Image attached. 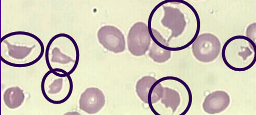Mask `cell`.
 I'll return each instance as SVG.
<instances>
[{
  "mask_svg": "<svg viewBox=\"0 0 256 115\" xmlns=\"http://www.w3.org/2000/svg\"><path fill=\"white\" fill-rule=\"evenodd\" d=\"M220 49V40L217 36L210 33L198 36L192 44V51L195 58L205 63L216 60Z\"/></svg>",
  "mask_w": 256,
  "mask_h": 115,
  "instance_id": "obj_1",
  "label": "cell"
},
{
  "mask_svg": "<svg viewBox=\"0 0 256 115\" xmlns=\"http://www.w3.org/2000/svg\"><path fill=\"white\" fill-rule=\"evenodd\" d=\"M152 37L148 26L144 23L138 22L130 28L128 36V45L129 51L136 56L144 55L149 49Z\"/></svg>",
  "mask_w": 256,
  "mask_h": 115,
  "instance_id": "obj_2",
  "label": "cell"
},
{
  "mask_svg": "<svg viewBox=\"0 0 256 115\" xmlns=\"http://www.w3.org/2000/svg\"><path fill=\"white\" fill-rule=\"evenodd\" d=\"M98 37L100 44L110 51L119 53L126 50L124 36L121 31L114 26H102L98 31Z\"/></svg>",
  "mask_w": 256,
  "mask_h": 115,
  "instance_id": "obj_3",
  "label": "cell"
},
{
  "mask_svg": "<svg viewBox=\"0 0 256 115\" xmlns=\"http://www.w3.org/2000/svg\"><path fill=\"white\" fill-rule=\"evenodd\" d=\"M164 16L161 22L163 26L172 31V35L168 41L172 38L182 35L186 26L184 14L176 8L163 6Z\"/></svg>",
  "mask_w": 256,
  "mask_h": 115,
  "instance_id": "obj_4",
  "label": "cell"
},
{
  "mask_svg": "<svg viewBox=\"0 0 256 115\" xmlns=\"http://www.w3.org/2000/svg\"><path fill=\"white\" fill-rule=\"evenodd\" d=\"M106 104V99L102 91L96 88L87 89L80 100V108L82 111L94 114L100 112Z\"/></svg>",
  "mask_w": 256,
  "mask_h": 115,
  "instance_id": "obj_5",
  "label": "cell"
},
{
  "mask_svg": "<svg viewBox=\"0 0 256 115\" xmlns=\"http://www.w3.org/2000/svg\"><path fill=\"white\" fill-rule=\"evenodd\" d=\"M230 103V98L226 92L216 91L206 97L203 103V109L208 114H218L227 109Z\"/></svg>",
  "mask_w": 256,
  "mask_h": 115,
  "instance_id": "obj_6",
  "label": "cell"
},
{
  "mask_svg": "<svg viewBox=\"0 0 256 115\" xmlns=\"http://www.w3.org/2000/svg\"><path fill=\"white\" fill-rule=\"evenodd\" d=\"M25 96L19 87H12L6 90L4 94V102L8 108L15 109L20 107L24 102Z\"/></svg>",
  "mask_w": 256,
  "mask_h": 115,
  "instance_id": "obj_7",
  "label": "cell"
},
{
  "mask_svg": "<svg viewBox=\"0 0 256 115\" xmlns=\"http://www.w3.org/2000/svg\"><path fill=\"white\" fill-rule=\"evenodd\" d=\"M156 81L157 80L154 77L145 76L138 82L136 86V92L144 103L148 104V97L150 89Z\"/></svg>",
  "mask_w": 256,
  "mask_h": 115,
  "instance_id": "obj_8",
  "label": "cell"
},
{
  "mask_svg": "<svg viewBox=\"0 0 256 115\" xmlns=\"http://www.w3.org/2000/svg\"><path fill=\"white\" fill-rule=\"evenodd\" d=\"M172 51H174V48L167 49L161 47L153 41L152 46L150 49L148 56L155 62L164 63L171 58Z\"/></svg>",
  "mask_w": 256,
  "mask_h": 115,
  "instance_id": "obj_9",
  "label": "cell"
},
{
  "mask_svg": "<svg viewBox=\"0 0 256 115\" xmlns=\"http://www.w3.org/2000/svg\"><path fill=\"white\" fill-rule=\"evenodd\" d=\"M49 73L52 77L51 80L52 82L50 85L42 83L41 88H41L42 93L44 96L46 95L48 93L52 95L59 94L64 89L63 86L64 85V81H65L66 79L70 75H69L64 80V79L68 76V73H62V72H60L58 79L56 78V79L53 80L50 75V71H49Z\"/></svg>",
  "mask_w": 256,
  "mask_h": 115,
  "instance_id": "obj_10",
  "label": "cell"
},
{
  "mask_svg": "<svg viewBox=\"0 0 256 115\" xmlns=\"http://www.w3.org/2000/svg\"><path fill=\"white\" fill-rule=\"evenodd\" d=\"M161 103L166 108H170L174 113L179 107L180 98L179 94L175 90L164 88Z\"/></svg>",
  "mask_w": 256,
  "mask_h": 115,
  "instance_id": "obj_11",
  "label": "cell"
},
{
  "mask_svg": "<svg viewBox=\"0 0 256 115\" xmlns=\"http://www.w3.org/2000/svg\"><path fill=\"white\" fill-rule=\"evenodd\" d=\"M2 42H4L8 47V53L9 56L12 58L17 60L22 61L30 54L32 51L36 47L34 46L32 47H28L26 46H17L12 45L5 39L1 40Z\"/></svg>",
  "mask_w": 256,
  "mask_h": 115,
  "instance_id": "obj_12",
  "label": "cell"
},
{
  "mask_svg": "<svg viewBox=\"0 0 256 115\" xmlns=\"http://www.w3.org/2000/svg\"><path fill=\"white\" fill-rule=\"evenodd\" d=\"M52 55L51 60L52 63H58L64 65L68 64L70 62H74L76 66L78 65V63L76 61L72 60L70 57L62 53L58 48L56 47L52 49Z\"/></svg>",
  "mask_w": 256,
  "mask_h": 115,
  "instance_id": "obj_13",
  "label": "cell"
},
{
  "mask_svg": "<svg viewBox=\"0 0 256 115\" xmlns=\"http://www.w3.org/2000/svg\"><path fill=\"white\" fill-rule=\"evenodd\" d=\"M256 23L251 24L247 28L246 36L248 38L252 40L253 42L256 40Z\"/></svg>",
  "mask_w": 256,
  "mask_h": 115,
  "instance_id": "obj_14",
  "label": "cell"
}]
</instances>
